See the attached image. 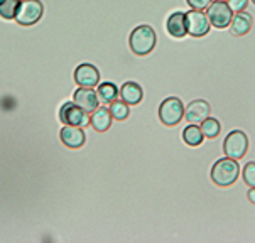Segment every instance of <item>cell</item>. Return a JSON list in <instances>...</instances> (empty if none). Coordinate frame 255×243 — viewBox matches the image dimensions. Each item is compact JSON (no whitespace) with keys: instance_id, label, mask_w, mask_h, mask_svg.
Returning a JSON list of instances; mask_svg holds the SVG:
<instances>
[{"instance_id":"1","label":"cell","mask_w":255,"mask_h":243,"mask_svg":"<svg viewBox=\"0 0 255 243\" xmlns=\"http://www.w3.org/2000/svg\"><path fill=\"white\" fill-rule=\"evenodd\" d=\"M155 46H157V32L150 24L135 25L128 34V49L132 51L133 56L145 58L154 53Z\"/></svg>"},{"instance_id":"2","label":"cell","mask_w":255,"mask_h":243,"mask_svg":"<svg viewBox=\"0 0 255 243\" xmlns=\"http://www.w3.org/2000/svg\"><path fill=\"white\" fill-rule=\"evenodd\" d=\"M210 177L218 188H230L235 184L240 177V164L239 160L230 157H222L215 160L213 167H211Z\"/></svg>"},{"instance_id":"3","label":"cell","mask_w":255,"mask_h":243,"mask_svg":"<svg viewBox=\"0 0 255 243\" xmlns=\"http://www.w3.org/2000/svg\"><path fill=\"white\" fill-rule=\"evenodd\" d=\"M184 112L186 107L179 97H167L166 100H162L157 108L159 120H161L164 127H176V125H179L181 120L184 119Z\"/></svg>"},{"instance_id":"4","label":"cell","mask_w":255,"mask_h":243,"mask_svg":"<svg viewBox=\"0 0 255 243\" xmlns=\"http://www.w3.org/2000/svg\"><path fill=\"white\" fill-rule=\"evenodd\" d=\"M249 150V137L244 130H232L223 138V154L230 159L242 160Z\"/></svg>"},{"instance_id":"5","label":"cell","mask_w":255,"mask_h":243,"mask_svg":"<svg viewBox=\"0 0 255 243\" xmlns=\"http://www.w3.org/2000/svg\"><path fill=\"white\" fill-rule=\"evenodd\" d=\"M206 15L213 29H228L233 19V12L228 7L227 2H220V0H213L211 5L206 8Z\"/></svg>"},{"instance_id":"6","label":"cell","mask_w":255,"mask_h":243,"mask_svg":"<svg viewBox=\"0 0 255 243\" xmlns=\"http://www.w3.org/2000/svg\"><path fill=\"white\" fill-rule=\"evenodd\" d=\"M186 24H188V36L191 37H205L211 30V24L205 10L189 8L186 12Z\"/></svg>"},{"instance_id":"7","label":"cell","mask_w":255,"mask_h":243,"mask_svg":"<svg viewBox=\"0 0 255 243\" xmlns=\"http://www.w3.org/2000/svg\"><path fill=\"white\" fill-rule=\"evenodd\" d=\"M42 12H44V7L39 0H20L19 12L14 20L19 25H34L41 20Z\"/></svg>"},{"instance_id":"8","label":"cell","mask_w":255,"mask_h":243,"mask_svg":"<svg viewBox=\"0 0 255 243\" xmlns=\"http://www.w3.org/2000/svg\"><path fill=\"white\" fill-rule=\"evenodd\" d=\"M90 114L81 110L75 102H66L59 108V120L64 125H78V127H88Z\"/></svg>"},{"instance_id":"9","label":"cell","mask_w":255,"mask_h":243,"mask_svg":"<svg viewBox=\"0 0 255 243\" xmlns=\"http://www.w3.org/2000/svg\"><path fill=\"white\" fill-rule=\"evenodd\" d=\"M75 83L83 88H97L100 85V71L92 63H81L75 69Z\"/></svg>"},{"instance_id":"10","label":"cell","mask_w":255,"mask_h":243,"mask_svg":"<svg viewBox=\"0 0 255 243\" xmlns=\"http://www.w3.org/2000/svg\"><path fill=\"white\" fill-rule=\"evenodd\" d=\"M210 114H211L210 103L203 98H198L186 105L184 120H186V123H201L203 120L208 119Z\"/></svg>"},{"instance_id":"11","label":"cell","mask_w":255,"mask_h":243,"mask_svg":"<svg viewBox=\"0 0 255 243\" xmlns=\"http://www.w3.org/2000/svg\"><path fill=\"white\" fill-rule=\"evenodd\" d=\"M73 102L81 110H85L86 114H93L100 107V98H98V93L95 91V88H83V86H80L73 93Z\"/></svg>"},{"instance_id":"12","label":"cell","mask_w":255,"mask_h":243,"mask_svg":"<svg viewBox=\"0 0 255 243\" xmlns=\"http://www.w3.org/2000/svg\"><path fill=\"white\" fill-rule=\"evenodd\" d=\"M166 32L174 39H183L188 36V24H186L184 10H172L166 19Z\"/></svg>"},{"instance_id":"13","label":"cell","mask_w":255,"mask_h":243,"mask_svg":"<svg viewBox=\"0 0 255 243\" xmlns=\"http://www.w3.org/2000/svg\"><path fill=\"white\" fill-rule=\"evenodd\" d=\"M59 138L66 147L70 149H80L85 145L86 142V133L83 127H78V125H64L59 132Z\"/></svg>"},{"instance_id":"14","label":"cell","mask_w":255,"mask_h":243,"mask_svg":"<svg viewBox=\"0 0 255 243\" xmlns=\"http://www.w3.org/2000/svg\"><path fill=\"white\" fill-rule=\"evenodd\" d=\"M252 27H254V15L249 10H244L239 12V14H233L232 24L228 30H230L233 36L242 37V36H247L250 30H252Z\"/></svg>"},{"instance_id":"15","label":"cell","mask_w":255,"mask_h":243,"mask_svg":"<svg viewBox=\"0 0 255 243\" xmlns=\"http://www.w3.org/2000/svg\"><path fill=\"white\" fill-rule=\"evenodd\" d=\"M120 98L130 107L140 105L142 100H144V90H142V86L137 81H125L120 86Z\"/></svg>"},{"instance_id":"16","label":"cell","mask_w":255,"mask_h":243,"mask_svg":"<svg viewBox=\"0 0 255 243\" xmlns=\"http://www.w3.org/2000/svg\"><path fill=\"white\" fill-rule=\"evenodd\" d=\"M112 120H114V117L110 114V108L98 107L92 114V117H90V125H92L98 133H103L112 127Z\"/></svg>"},{"instance_id":"17","label":"cell","mask_w":255,"mask_h":243,"mask_svg":"<svg viewBox=\"0 0 255 243\" xmlns=\"http://www.w3.org/2000/svg\"><path fill=\"white\" fill-rule=\"evenodd\" d=\"M206 140V137L203 135L200 123H189L188 127L183 128V142L188 147H200L203 142Z\"/></svg>"},{"instance_id":"18","label":"cell","mask_w":255,"mask_h":243,"mask_svg":"<svg viewBox=\"0 0 255 243\" xmlns=\"http://www.w3.org/2000/svg\"><path fill=\"white\" fill-rule=\"evenodd\" d=\"M97 93H98V98H100L103 103H107V105H110L112 102L119 100V97H120V90L114 81L100 83L97 86Z\"/></svg>"},{"instance_id":"19","label":"cell","mask_w":255,"mask_h":243,"mask_svg":"<svg viewBox=\"0 0 255 243\" xmlns=\"http://www.w3.org/2000/svg\"><path fill=\"white\" fill-rule=\"evenodd\" d=\"M200 127H201L203 135L206 138H210V140L217 138L220 133H222V123H220V120L215 119V117H208L206 120H203L200 123Z\"/></svg>"},{"instance_id":"20","label":"cell","mask_w":255,"mask_h":243,"mask_svg":"<svg viewBox=\"0 0 255 243\" xmlns=\"http://www.w3.org/2000/svg\"><path fill=\"white\" fill-rule=\"evenodd\" d=\"M109 108H110L112 117H114L115 120H119V122H124V120H127L128 117H130V105H128V103H125L122 98L112 102Z\"/></svg>"},{"instance_id":"21","label":"cell","mask_w":255,"mask_h":243,"mask_svg":"<svg viewBox=\"0 0 255 243\" xmlns=\"http://www.w3.org/2000/svg\"><path fill=\"white\" fill-rule=\"evenodd\" d=\"M20 7V0H0V17L5 20L15 19Z\"/></svg>"},{"instance_id":"22","label":"cell","mask_w":255,"mask_h":243,"mask_svg":"<svg viewBox=\"0 0 255 243\" xmlns=\"http://www.w3.org/2000/svg\"><path fill=\"white\" fill-rule=\"evenodd\" d=\"M242 177H244V182L249 186V188H255V162L254 160H249V162L244 166Z\"/></svg>"},{"instance_id":"23","label":"cell","mask_w":255,"mask_h":243,"mask_svg":"<svg viewBox=\"0 0 255 243\" xmlns=\"http://www.w3.org/2000/svg\"><path fill=\"white\" fill-rule=\"evenodd\" d=\"M227 3L232 8L233 14H239V12L247 10V7L250 5V0H227Z\"/></svg>"},{"instance_id":"24","label":"cell","mask_w":255,"mask_h":243,"mask_svg":"<svg viewBox=\"0 0 255 243\" xmlns=\"http://www.w3.org/2000/svg\"><path fill=\"white\" fill-rule=\"evenodd\" d=\"M188 2L189 8H194V10H206L213 0H186Z\"/></svg>"},{"instance_id":"25","label":"cell","mask_w":255,"mask_h":243,"mask_svg":"<svg viewBox=\"0 0 255 243\" xmlns=\"http://www.w3.org/2000/svg\"><path fill=\"white\" fill-rule=\"evenodd\" d=\"M247 198H249V201L252 203V205H255V188H249Z\"/></svg>"},{"instance_id":"26","label":"cell","mask_w":255,"mask_h":243,"mask_svg":"<svg viewBox=\"0 0 255 243\" xmlns=\"http://www.w3.org/2000/svg\"><path fill=\"white\" fill-rule=\"evenodd\" d=\"M250 2H252V3H254V5H255V0H250Z\"/></svg>"},{"instance_id":"27","label":"cell","mask_w":255,"mask_h":243,"mask_svg":"<svg viewBox=\"0 0 255 243\" xmlns=\"http://www.w3.org/2000/svg\"><path fill=\"white\" fill-rule=\"evenodd\" d=\"M220 2H227V0H220Z\"/></svg>"}]
</instances>
